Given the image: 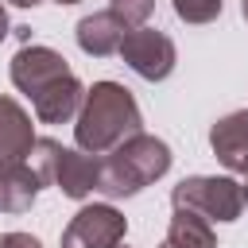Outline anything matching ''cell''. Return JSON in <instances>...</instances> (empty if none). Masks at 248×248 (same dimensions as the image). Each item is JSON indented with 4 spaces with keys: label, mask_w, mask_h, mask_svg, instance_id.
I'll use <instances>...</instances> for the list:
<instances>
[{
    "label": "cell",
    "mask_w": 248,
    "mask_h": 248,
    "mask_svg": "<svg viewBox=\"0 0 248 248\" xmlns=\"http://www.w3.org/2000/svg\"><path fill=\"white\" fill-rule=\"evenodd\" d=\"M136 132H143V116H140L132 89H124L120 81H93L81 97L78 124H74L78 151L108 155L112 147H120Z\"/></svg>",
    "instance_id": "1"
},
{
    "label": "cell",
    "mask_w": 248,
    "mask_h": 248,
    "mask_svg": "<svg viewBox=\"0 0 248 248\" xmlns=\"http://www.w3.org/2000/svg\"><path fill=\"white\" fill-rule=\"evenodd\" d=\"M170 147L159 136L136 132L108 155H97V194L105 198H132L143 186L159 182L170 170Z\"/></svg>",
    "instance_id": "2"
},
{
    "label": "cell",
    "mask_w": 248,
    "mask_h": 248,
    "mask_svg": "<svg viewBox=\"0 0 248 248\" xmlns=\"http://www.w3.org/2000/svg\"><path fill=\"white\" fill-rule=\"evenodd\" d=\"M31 167L39 170L43 186H58L66 198L81 202L97 190V155H85L78 147H62L50 136H39L31 147Z\"/></svg>",
    "instance_id": "3"
},
{
    "label": "cell",
    "mask_w": 248,
    "mask_h": 248,
    "mask_svg": "<svg viewBox=\"0 0 248 248\" xmlns=\"http://www.w3.org/2000/svg\"><path fill=\"white\" fill-rule=\"evenodd\" d=\"M174 209H194L205 221H236L244 213V194L240 182L229 174H190L170 190Z\"/></svg>",
    "instance_id": "4"
},
{
    "label": "cell",
    "mask_w": 248,
    "mask_h": 248,
    "mask_svg": "<svg viewBox=\"0 0 248 248\" xmlns=\"http://www.w3.org/2000/svg\"><path fill=\"white\" fill-rule=\"evenodd\" d=\"M128 232V217L112 202L81 205L62 229V248H120Z\"/></svg>",
    "instance_id": "5"
},
{
    "label": "cell",
    "mask_w": 248,
    "mask_h": 248,
    "mask_svg": "<svg viewBox=\"0 0 248 248\" xmlns=\"http://www.w3.org/2000/svg\"><path fill=\"white\" fill-rule=\"evenodd\" d=\"M132 74H140L143 81H163L174 74V62H178V50H174V39L167 31H155V27H136L124 35L120 50H116Z\"/></svg>",
    "instance_id": "6"
},
{
    "label": "cell",
    "mask_w": 248,
    "mask_h": 248,
    "mask_svg": "<svg viewBox=\"0 0 248 248\" xmlns=\"http://www.w3.org/2000/svg\"><path fill=\"white\" fill-rule=\"evenodd\" d=\"M8 74H12V85H16L19 93L35 97L39 89H46V85L58 81V78H70L74 70H70V62H66L54 46H39V43H31V46H19V50L12 54Z\"/></svg>",
    "instance_id": "7"
},
{
    "label": "cell",
    "mask_w": 248,
    "mask_h": 248,
    "mask_svg": "<svg viewBox=\"0 0 248 248\" xmlns=\"http://www.w3.org/2000/svg\"><path fill=\"white\" fill-rule=\"evenodd\" d=\"M35 124L31 112L16 97H0V163H23L35 147Z\"/></svg>",
    "instance_id": "8"
},
{
    "label": "cell",
    "mask_w": 248,
    "mask_h": 248,
    "mask_svg": "<svg viewBox=\"0 0 248 248\" xmlns=\"http://www.w3.org/2000/svg\"><path fill=\"white\" fill-rule=\"evenodd\" d=\"M81 97H85V85H81L74 74H70V78H58V81H50L46 89H39V93L31 97L35 120H39V124H66L70 116H78Z\"/></svg>",
    "instance_id": "9"
},
{
    "label": "cell",
    "mask_w": 248,
    "mask_h": 248,
    "mask_svg": "<svg viewBox=\"0 0 248 248\" xmlns=\"http://www.w3.org/2000/svg\"><path fill=\"white\" fill-rule=\"evenodd\" d=\"M209 147L221 159V167L244 170V163H248V108H236V112L221 116L209 128Z\"/></svg>",
    "instance_id": "10"
},
{
    "label": "cell",
    "mask_w": 248,
    "mask_h": 248,
    "mask_svg": "<svg viewBox=\"0 0 248 248\" xmlns=\"http://www.w3.org/2000/svg\"><path fill=\"white\" fill-rule=\"evenodd\" d=\"M124 23L105 8V12H93V16H81L78 19V27H74V39H78V46L85 50V54H93V58H108V54H116L120 50V43H124Z\"/></svg>",
    "instance_id": "11"
},
{
    "label": "cell",
    "mask_w": 248,
    "mask_h": 248,
    "mask_svg": "<svg viewBox=\"0 0 248 248\" xmlns=\"http://www.w3.org/2000/svg\"><path fill=\"white\" fill-rule=\"evenodd\" d=\"M167 244L174 248H217L213 225L205 217H198L194 209H174L170 225H167Z\"/></svg>",
    "instance_id": "12"
},
{
    "label": "cell",
    "mask_w": 248,
    "mask_h": 248,
    "mask_svg": "<svg viewBox=\"0 0 248 248\" xmlns=\"http://www.w3.org/2000/svg\"><path fill=\"white\" fill-rule=\"evenodd\" d=\"M108 12L124 23V31H136V27H147L155 0H108Z\"/></svg>",
    "instance_id": "13"
},
{
    "label": "cell",
    "mask_w": 248,
    "mask_h": 248,
    "mask_svg": "<svg viewBox=\"0 0 248 248\" xmlns=\"http://www.w3.org/2000/svg\"><path fill=\"white\" fill-rule=\"evenodd\" d=\"M221 8H225V0H174V16L182 23H194V27L213 23L221 16Z\"/></svg>",
    "instance_id": "14"
},
{
    "label": "cell",
    "mask_w": 248,
    "mask_h": 248,
    "mask_svg": "<svg viewBox=\"0 0 248 248\" xmlns=\"http://www.w3.org/2000/svg\"><path fill=\"white\" fill-rule=\"evenodd\" d=\"M0 248H43V240L31 236V232H4L0 236Z\"/></svg>",
    "instance_id": "15"
},
{
    "label": "cell",
    "mask_w": 248,
    "mask_h": 248,
    "mask_svg": "<svg viewBox=\"0 0 248 248\" xmlns=\"http://www.w3.org/2000/svg\"><path fill=\"white\" fill-rule=\"evenodd\" d=\"M8 31H12V23H8V12H4V4H0V43H4Z\"/></svg>",
    "instance_id": "16"
},
{
    "label": "cell",
    "mask_w": 248,
    "mask_h": 248,
    "mask_svg": "<svg viewBox=\"0 0 248 248\" xmlns=\"http://www.w3.org/2000/svg\"><path fill=\"white\" fill-rule=\"evenodd\" d=\"M8 4H16V8H35V4H43V0H8Z\"/></svg>",
    "instance_id": "17"
},
{
    "label": "cell",
    "mask_w": 248,
    "mask_h": 248,
    "mask_svg": "<svg viewBox=\"0 0 248 248\" xmlns=\"http://www.w3.org/2000/svg\"><path fill=\"white\" fill-rule=\"evenodd\" d=\"M0 205H4V163H0Z\"/></svg>",
    "instance_id": "18"
},
{
    "label": "cell",
    "mask_w": 248,
    "mask_h": 248,
    "mask_svg": "<svg viewBox=\"0 0 248 248\" xmlns=\"http://www.w3.org/2000/svg\"><path fill=\"white\" fill-rule=\"evenodd\" d=\"M58 8H70V4H81V0H54Z\"/></svg>",
    "instance_id": "19"
},
{
    "label": "cell",
    "mask_w": 248,
    "mask_h": 248,
    "mask_svg": "<svg viewBox=\"0 0 248 248\" xmlns=\"http://www.w3.org/2000/svg\"><path fill=\"white\" fill-rule=\"evenodd\" d=\"M240 16H244V19H248V0H240Z\"/></svg>",
    "instance_id": "20"
},
{
    "label": "cell",
    "mask_w": 248,
    "mask_h": 248,
    "mask_svg": "<svg viewBox=\"0 0 248 248\" xmlns=\"http://www.w3.org/2000/svg\"><path fill=\"white\" fill-rule=\"evenodd\" d=\"M159 248H174V244H167V240H163V244H159Z\"/></svg>",
    "instance_id": "21"
}]
</instances>
